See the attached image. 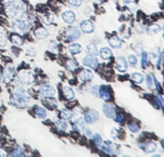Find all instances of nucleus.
I'll return each mask as SVG.
<instances>
[{"label": "nucleus", "mask_w": 164, "mask_h": 157, "mask_svg": "<svg viewBox=\"0 0 164 157\" xmlns=\"http://www.w3.org/2000/svg\"><path fill=\"white\" fill-rule=\"evenodd\" d=\"M48 36V31L46 30L45 28L40 27L37 28L36 30L34 31V37L37 40H43V39H46Z\"/></svg>", "instance_id": "obj_12"}, {"label": "nucleus", "mask_w": 164, "mask_h": 157, "mask_svg": "<svg viewBox=\"0 0 164 157\" xmlns=\"http://www.w3.org/2000/svg\"><path fill=\"white\" fill-rule=\"evenodd\" d=\"M121 4L123 6H128L130 10L135 9V2H134V0H121Z\"/></svg>", "instance_id": "obj_23"}, {"label": "nucleus", "mask_w": 164, "mask_h": 157, "mask_svg": "<svg viewBox=\"0 0 164 157\" xmlns=\"http://www.w3.org/2000/svg\"><path fill=\"white\" fill-rule=\"evenodd\" d=\"M80 29H81L84 33H91L94 31V25L91 21H83L80 23Z\"/></svg>", "instance_id": "obj_8"}, {"label": "nucleus", "mask_w": 164, "mask_h": 157, "mask_svg": "<svg viewBox=\"0 0 164 157\" xmlns=\"http://www.w3.org/2000/svg\"><path fill=\"white\" fill-rule=\"evenodd\" d=\"M131 79L133 80V81L137 82V83H141V82L143 81V75L141 74V73H133L132 75H131Z\"/></svg>", "instance_id": "obj_26"}, {"label": "nucleus", "mask_w": 164, "mask_h": 157, "mask_svg": "<svg viewBox=\"0 0 164 157\" xmlns=\"http://www.w3.org/2000/svg\"><path fill=\"white\" fill-rule=\"evenodd\" d=\"M3 1H4V3H11L13 0H3Z\"/></svg>", "instance_id": "obj_46"}, {"label": "nucleus", "mask_w": 164, "mask_h": 157, "mask_svg": "<svg viewBox=\"0 0 164 157\" xmlns=\"http://www.w3.org/2000/svg\"><path fill=\"white\" fill-rule=\"evenodd\" d=\"M11 41H12L13 44L16 46H21L24 44V39H22L19 34H12V35H11Z\"/></svg>", "instance_id": "obj_20"}, {"label": "nucleus", "mask_w": 164, "mask_h": 157, "mask_svg": "<svg viewBox=\"0 0 164 157\" xmlns=\"http://www.w3.org/2000/svg\"><path fill=\"white\" fill-rule=\"evenodd\" d=\"M140 148L143 149L146 153H151V152L157 150V144L153 143V142H145L144 144L140 145Z\"/></svg>", "instance_id": "obj_15"}, {"label": "nucleus", "mask_w": 164, "mask_h": 157, "mask_svg": "<svg viewBox=\"0 0 164 157\" xmlns=\"http://www.w3.org/2000/svg\"><path fill=\"white\" fill-rule=\"evenodd\" d=\"M146 85H147V87L149 88V89H151L152 88V78L150 75H146Z\"/></svg>", "instance_id": "obj_38"}, {"label": "nucleus", "mask_w": 164, "mask_h": 157, "mask_svg": "<svg viewBox=\"0 0 164 157\" xmlns=\"http://www.w3.org/2000/svg\"><path fill=\"white\" fill-rule=\"evenodd\" d=\"M135 31L139 32V33H143L144 32V28L142 27V25H137V28H135Z\"/></svg>", "instance_id": "obj_42"}, {"label": "nucleus", "mask_w": 164, "mask_h": 157, "mask_svg": "<svg viewBox=\"0 0 164 157\" xmlns=\"http://www.w3.org/2000/svg\"><path fill=\"white\" fill-rule=\"evenodd\" d=\"M43 103L45 104V106H47L49 109H55V103L53 102V100H43Z\"/></svg>", "instance_id": "obj_33"}, {"label": "nucleus", "mask_w": 164, "mask_h": 157, "mask_svg": "<svg viewBox=\"0 0 164 157\" xmlns=\"http://www.w3.org/2000/svg\"><path fill=\"white\" fill-rule=\"evenodd\" d=\"M128 61H129V64H130L131 66H135V65H137V59L134 54H129Z\"/></svg>", "instance_id": "obj_31"}, {"label": "nucleus", "mask_w": 164, "mask_h": 157, "mask_svg": "<svg viewBox=\"0 0 164 157\" xmlns=\"http://www.w3.org/2000/svg\"><path fill=\"white\" fill-rule=\"evenodd\" d=\"M152 157H162L161 155H155V156H152Z\"/></svg>", "instance_id": "obj_48"}, {"label": "nucleus", "mask_w": 164, "mask_h": 157, "mask_svg": "<svg viewBox=\"0 0 164 157\" xmlns=\"http://www.w3.org/2000/svg\"><path fill=\"white\" fill-rule=\"evenodd\" d=\"M68 52L71 54H78L82 52V47L80 44L74 43V44H70V45L68 46Z\"/></svg>", "instance_id": "obj_16"}, {"label": "nucleus", "mask_w": 164, "mask_h": 157, "mask_svg": "<svg viewBox=\"0 0 164 157\" xmlns=\"http://www.w3.org/2000/svg\"><path fill=\"white\" fill-rule=\"evenodd\" d=\"M86 54H91V56H97L98 54L97 46L95 45V44H88V47H86Z\"/></svg>", "instance_id": "obj_21"}, {"label": "nucleus", "mask_w": 164, "mask_h": 157, "mask_svg": "<svg viewBox=\"0 0 164 157\" xmlns=\"http://www.w3.org/2000/svg\"><path fill=\"white\" fill-rule=\"evenodd\" d=\"M14 69L13 67H8L6 71H4V78H6V80H11V79L14 77Z\"/></svg>", "instance_id": "obj_24"}, {"label": "nucleus", "mask_w": 164, "mask_h": 157, "mask_svg": "<svg viewBox=\"0 0 164 157\" xmlns=\"http://www.w3.org/2000/svg\"><path fill=\"white\" fill-rule=\"evenodd\" d=\"M102 110H103V112H104V115H106L108 118L114 119V120H115L116 115H115V111H114V109H113L112 106L108 105V104H104V105L102 106Z\"/></svg>", "instance_id": "obj_11"}, {"label": "nucleus", "mask_w": 164, "mask_h": 157, "mask_svg": "<svg viewBox=\"0 0 164 157\" xmlns=\"http://www.w3.org/2000/svg\"><path fill=\"white\" fill-rule=\"evenodd\" d=\"M115 120H116L117 122H118L119 124H123V123H124L125 118H124V115H117L115 117Z\"/></svg>", "instance_id": "obj_39"}, {"label": "nucleus", "mask_w": 164, "mask_h": 157, "mask_svg": "<svg viewBox=\"0 0 164 157\" xmlns=\"http://www.w3.org/2000/svg\"><path fill=\"white\" fill-rule=\"evenodd\" d=\"M57 125H58L59 128L62 130H65L67 128V124L64 121H61V120H60V121H57Z\"/></svg>", "instance_id": "obj_36"}, {"label": "nucleus", "mask_w": 164, "mask_h": 157, "mask_svg": "<svg viewBox=\"0 0 164 157\" xmlns=\"http://www.w3.org/2000/svg\"><path fill=\"white\" fill-rule=\"evenodd\" d=\"M40 93L45 97H53L55 95V90L50 85H44L41 87Z\"/></svg>", "instance_id": "obj_5"}, {"label": "nucleus", "mask_w": 164, "mask_h": 157, "mask_svg": "<svg viewBox=\"0 0 164 157\" xmlns=\"http://www.w3.org/2000/svg\"><path fill=\"white\" fill-rule=\"evenodd\" d=\"M99 54H100V57L102 58L103 60H108V59L112 57V52L108 47H102L100 49V52H99Z\"/></svg>", "instance_id": "obj_17"}, {"label": "nucleus", "mask_w": 164, "mask_h": 157, "mask_svg": "<svg viewBox=\"0 0 164 157\" xmlns=\"http://www.w3.org/2000/svg\"><path fill=\"white\" fill-rule=\"evenodd\" d=\"M116 69L121 72H125L128 69L127 61L124 57H118L116 59Z\"/></svg>", "instance_id": "obj_10"}, {"label": "nucleus", "mask_w": 164, "mask_h": 157, "mask_svg": "<svg viewBox=\"0 0 164 157\" xmlns=\"http://www.w3.org/2000/svg\"><path fill=\"white\" fill-rule=\"evenodd\" d=\"M94 141L96 143V145H100L102 143V139H101L100 135H98V134H95L94 135Z\"/></svg>", "instance_id": "obj_37"}, {"label": "nucleus", "mask_w": 164, "mask_h": 157, "mask_svg": "<svg viewBox=\"0 0 164 157\" xmlns=\"http://www.w3.org/2000/svg\"><path fill=\"white\" fill-rule=\"evenodd\" d=\"M102 1L103 0H95V2H97V3H101Z\"/></svg>", "instance_id": "obj_47"}, {"label": "nucleus", "mask_w": 164, "mask_h": 157, "mask_svg": "<svg viewBox=\"0 0 164 157\" xmlns=\"http://www.w3.org/2000/svg\"><path fill=\"white\" fill-rule=\"evenodd\" d=\"M148 64V54L147 52H142V67H146Z\"/></svg>", "instance_id": "obj_32"}, {"label": "nucleus", "mask_w": 164, "mask_h": 157, "mask_svg": "<svg viewBox=\"0 0 164 157\" xmlns=\"http://www.w3.org/2000/svg\"><path fill=\"white\" fill-rule=\"evenodd\" d=\"M6 43H8V39H6V36L4 35L3 33L0 32V46H6Z\"/></svg>", "instance_id": "obj_34"}, {"label": "nucleus", "mask_w": 164, "mask_h": 157, "mask_svg": "<svg viewBox=\"0 0 164 157\" xmlns=\"http://www.w3.org/2000/svg\"><path fill=\"white\" fill-rule=\"evenodd\" d=\"M8 154H6V151H3V150H0V157H6Z\"/></svg>", "instance_id": "obj_45"}, {"label": "nucleus", "mask_w": 164, "mask_h": 157, "mask_svg": "<svg viewBox=\"0 0 164 157\" xmlns=\"http://www.w3.org/2000/svg\"><path fill=\"white\" fill-rule=\"evenodd\" d=\"M98 96L101 97V98H102L103 100H106V102H109V100H111V98H112L110 92L107 90L104 87L99 88V91H98Z\"/></svg>", "instance_id": "obj_13"}, {"label": "nucleus", "mask_w": 164, "mask_h": 157, "mask_svg": "<svg viewBox=\"0 0 164 157\" xmlns=\"http://www.w3.org/2000/svg\"><path fill=\"white\" fill-rule=\"evenodd\" d=\"M36 115L41 119L46 118V110L42 107H36Z\"/></svg>", "instance_id": "obj_30"}, {"label": "nucleus", "mask_w": 164, "mask_h": 157, "mask_svg": "<svg viewBox=\"0 0 164 157\" xmlns=\"http://www.w3.org/2000/svg\"><path fill=\"white\" fill-rule=\"evenodd\" d=\"M11 157H24V155H22V153H19V151H17V152H14Z\"/></svg>", "instance_id": "obj_43"}, {"label": "nucleus", "mask_w": 164, "mask_h": 157, "mask_svg": "<svg viewBox=\"0 0 164 157\" xmlns=\"http://www.w3.org/2000/svg\"><path fill=\"white\" fill-rule=\"evenodd\" d=\"M81 33H80V30L77 27H70L66 32L67 40L69 41H75V40L79 39Z\"/></svg>", "instance_id": "obj_6"}, {"label": "nucleus", "mask_w": 164, "mask_h": 157, "mask_svg": "<svg viewBox=\"0 0 164 157\" xmlns=\"http://www.w3.org/2000/svg\"><path fill=\"white\" fill-rule=\"evenodd\" d=\"M111 137H112L113 139H116V138L118 137V132H117L115 128H113V129L111 130Z\"/></svg>", "instance_id": "obj_40"}, {"label": "nucleus", "mask_w": 164, "mask_h": 157, "mask_svg": "<svg viewBox=\"0 0 164 157\" xmlns=\"http://www.w3.org/2000/svg\"><path fill=\"white\" fill-rule=\"evenodd\" d=\"M97 120H98V112L95 111V110H90L88 112H86L84 118H83V121L88 124L94 123Z\"/></svg>", "instance_id": "obj_7"}, {"label": "nucleus", "mask_w": 164, "mask_h": 157, "mask_svg": "<svg viewBox=\"0 0 164 157\" xmlns=\"http://www.w3.org/2000/svg\"><path fill=\"white\" fill-rule=\"evenodd\" d=\"M62 19H63L66 24L70 25L76 21V16H75V13L71 12V11H65V12L62 13Z\"/></svg>", "instance_id": "obj_9"}, {"label": "nucleus", "mask_w": 164, "mask_h": 157, "mask_svg": "<svg viewBox=\"0 0 164 157\" xmlns=\"http://www.w3.org/2000/svg\"><path fill=\"white\" fill-rule=\"evenodd\" d=\"M122 157H129V156H127V155H123Z\"/></svg>", "instance_id": "obj_50"}, {"label": "nucleus", "mask_w": 164, "mask_h": 157, "mask_svg": "<svg viewBox=\"0 0 164 157\" xmlns=\"http://www.w3.org/2000/svg\"><path fill=\"white\" fill-rule=\"evenodd\" d=\"M18 79L26 85H31L34 80V76L30 71H21L18 75Z\"/></svg>", "instance_id": "obj_3"}, {"label": "nucleus", "mask_w": 164, "mask_h": 157, "mask_svg": "<svg viewBox=\"0 0 164 157\" xmlns=\"http://www.w3.org/2000/svg\"><path fill=\"white\" fill-rule=\"evenodd\" d=\"M13 27L16 31H18L20 33H25L27 32L28 29H29V23H28V15L26 13L22 14L19 19H16L14 23H13Z\"/></svg>", "instance_id": "obj_1"}, {"label": "nucleus", "mask_w": 164, "mask_h": 157, "mask_svg": "<svg viewBox=\"0 0 164 157\" xmlns=\"http://www.w3.org/2000/svg\"><path fill=\"white\" fill-rule=\"evenodd\" d=\"M43 21H44L45 25H51L55 21V16L52 15V14H47V15H45L43 17Z\"/></svg>", "instance_id": "obj_28"}, {"label": "nucleus", "mask_w": 164, "mask_h": 157, "mask_svg": "<svg viewBox=\"0 0 164 157\" xmlns=\"http://www.w3.org/2000/svg\"><path fill=\"white\" fill-rule=\"evenodd\" d=\"M83 65L91 69H97L98 67V60L97 58H95V56H91L88 54L83 58Z\"/></svg>", "instance_id": "obj_4"}, {"label": "nucleus", "mask_w": 164, "mask_h": 157, "mask_svg": "<svg viewBox=\"0 0 164 157\" xmlns=\"http://www.w3.org/2000/svg\"><path fill=\"white\" fill-rule=\"evenodd\" d=\"M78 66H79V64H78V62H77L76 60H69V61H67V64H66L67 70H69V71H75Z\"/></svg>", "instance_id": "obj_25"}, {"label": "nucleus", "mask_w": 164, "mask_h": 157, "mask_svg": "<svg viewBox=\"0 0 164 157\" xmlns=\"http://www.w3.org/2000/svg\"><path fill=\"white\" fill-rule=\"evenodd\" d=\"M128 128L130 129V132H132V133H137L139 132V129H140V125L137 123H135V122H129L128 123Z\"/></svg>", "instance_id": "obj_27"}, {"label": "nucleus", "mask_w": 164, "mask_h": 157, "mask_svg": "<svg viewBox=\"0 0 164 157\" xmlns=\"http://www.w3.org/2000/svg\"><path fill=\"white\" fill-rule=\"evenodd\" d=\"M49 48L51 49V50H53V49H55V52H58V48H57V45H55H55H52V44H50V45H49Z\"/></svg>", "instance_id": "obj_44"}, {"label": "nucleus", "mask_w": 164, "mask_h": 157, "mask_svg": "<svg viewBox=\"0 0 164 157\" xmlns=\"http://www.w3.org/2000/svg\"><path fill=\"white\" fill-rule=\"evenodd\" d=\"M160 30H161V27H160L159 25H151L150 27H148L147 29H146L147 33L150 34V35H153V34L158 33Z\"/></svg>", "instance_id": "obj_22"}, {"label": "nucleus", "mask_w": 164, "mask_h": 157, "mask_svg": "<svg viewBox=\"0 0 164 157\" xmlns=\"http://www.w3.org/2000/svg\"><path fill=\"white\" fill-rule=\"evenodd\" d=\"M68 3L73 6H80L82 3V0H67Z\"/></svg>", "instance_id": "obj_35"}, {"label": "nucleus", "mask_w": 164, "mask_h": 157, "mask_svg": "<svg viewBox=\"0 0 164 157\" xmlns=\"http://www.w3.org/2000/svg\"><path fill=\"white\" fill-rule=\"evenodd\" d=\"M74 113L71 111H69V110H62L61 111V118L64 119V120H68V119H71L73 118Z\"/></svg>", "instance_id": "obj_29"}, {"label": "nucleus", "mask_w": 164, "mask_h": 157, "mask_svg": "<svg viewBox=\"0 0 164 157\" xmlns=\"http://www.w3.org/2000/svg\"><path fill=\"white\" fill-rule=\"evenodd\" d=\"M1 78H2V74H1V72H0V80H1Z\"/></svg>", "instance_id": "obj_49"}, {"label": "nucleus", "mask_w": 164, "mask_h": 157, "mask_svg": "<svg viewBox=\"0 0 164 157\" xmlns=\"http://www.w3.org/2000/svg\"><path fill=\"white\" fill-rule=\"evenodd\" d=\"M35 52H36V50L34 48H32V47H29V48L27 49V54H29V56H34Z\"/></svg>", "instance_id": "obj_41"}, {"label": "nucleus", "mask_w": 164, "mask_h": 157, "mask_svg": "<svg viewBox=\"0 0 164 157\" xmlns=\"http://www.w3.org/2000/svg\"><path fill=\"white\" fill-rule=\"evenodd\" d=\"M109 44L113 48H119L122 46V40L117 37V36H113L109 40Z\"/></svg>", "instance_id": "obj_18"}, {"label": "nucleus", "mask_w": 164, "mask_h": 157, "mask_svg": "<svg viewBox=\"0 0 164 157\" xmlns=\"http://www.w3.org/2000/svg\"><path fill=\"white\" fill-rule=\"evenodd\" d=\"M63 94L66 100H73L75 96V93L70 87H63Z\"/></svg>", "instance_id": "obj_19"}, {"label": "nucleus", "mask_w": 164, "mask_h": 157, "mask_svg": "<svg viewBox=\"0 0 164 157\" xmlns=\"http://www.w3.org/2000/svg\"><path fill=\"white\" fill-rule=\"evenodd\" d=\"M24 8V6L21 4L20 2H16V3H13L11 6H9L6 8V16L9 18H13L15 17L17 14H18V11H19V8Z\"/></svg>", "instance_id": "obj_2"}, {"label": "nucleus", "mask_w": 164, "mask_h": 157, "mask_svg": "<svg viewBox=\"0 0 164 157\" xmlns=\"http://www.w3.org/2000/svg\"><path fill=\"white\" fill-rule=\"evenodd\" d=\"M79 78L81 81H90L93 79V73L90 70H83L79 74Z\"/></svg>", "instance_id": "obj_14"}]
</instances>
